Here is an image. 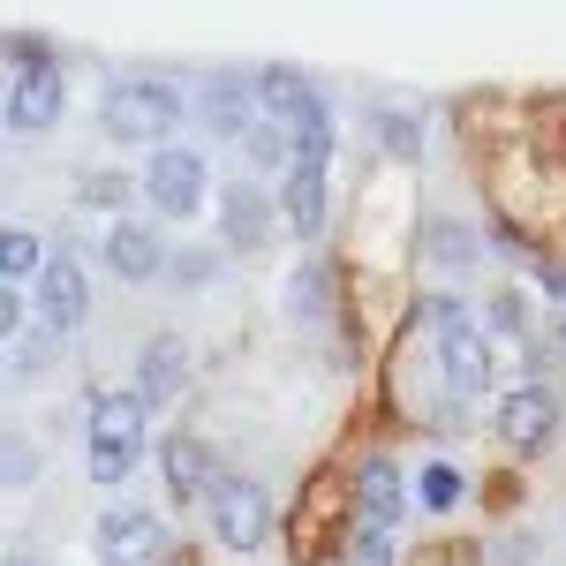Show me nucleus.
<instances>
[{
    "label": "nucleus",
    "instance_id": "obj_1",
    "mask_svg": "<svg viewBox=\"0 0 566 566\" xmlns=\"http://www.w3.org/2000/svg\"><path fill=\"white\" fill-rule=\"evenodd\" d=\"M189 122V98L175 84H159V76H136V84H114L98 98V129L114 136V144H175V129Z\"/></svg>",
    "mask_w": 566,
    "mask_h": 566
},
{
    "label": "nucleus",
    "instance_id": "obj_2",
    "mask_svg": "<svg viewBox=\"0 0 566 566\" xmlns=\"http://www.w3.org/2000/svg\"><path fill=\"white\" fill-rule=\"evenodd\" d=\"M8 45H15V61H23V69H15V84H8V129H15V136H45L61 114H69V84H61V69L45 61L39 39H23V31H15Z\"/></svg>",
    "mask_w": 566,
    "mask_h": 566
},
{
    "label": "nucleus",
    "instance_id": "obj_3",
    "mask_svg": "<svg viewBox=\"0 0 566 566\" xmlns=\"http://www.w3.org/2000/svg\"><path fill=\"white\" fill-rule=\"evenodd\" d=\"M144 197H151V212L159 219H197L212 205V167H205V151L197 144H167V151H151V167H144Z\"/></svg>",
    "mask_w": 566,
    "mask_h": 566
},
{
    "label": "nucleus",
    "instance_id": "obj_4",
    "mask_svg": "<svg viewBox=\"0 0 566 566\" xmlns=\"http://www.w3.org/2000/svg\"><path fill=\"white\" fill-rule=\"evenodd\" d=\"M212 528L227 552H258L264 536H272V491L250 476H227L212 491Z\"/></svg>",
    "mask_w": 566,
    "mask_h": 566
},
{
    "label": "nucleus",
    "instance_id": "obj_5",
    "mask_svg": "<svg viewBox=\"0 0 566 566\" xmlns=\"http://www.w3.org/2000/svg\"><path fill=\"white\" fill-rule=\"evenodd\" d=\"M39 325L45 333H76V325H84L91 317V280H84V264L69 258V250H53V258H45V272H39Z\"/></svg>",
    "mask_w": 566,
    "mask_h": 566
},
{
    "label": "nucleus",
    "instance_id": "obj_6",
    "mask_svg": "<svg viewBox=\"0 0 566 566\" xmlns=\"http://www.w3.org/2000/svg\"><path fill=\"white\" fill-rule=\"evenodd\" d=\"M98 552H106V566H167L175 536L151 522V514H136V506H129V514L114 506V514L98 522Z\"/></svg>",
    "mask_w": 566,
    "mask_h": 566
},
{
    "label": "nucleus",
    "instance_id": "obj_7",
    "mask_svg": "<svg viewBox=\"0 0 566 566\" xmlns=\"http://www.w3.org/2000/svg\"><path fill=\"white\" fill-rule=\"evenodd\" d=\"M552 431H559V400H552L544 386H514L506 400H499V438H506L514 453H544Z\"/></svg>",
    "mask_w": 566,
    "mask_h": 566
},
{
    "label": "nucleus",
    "instance_id": "obj_8",
    "mask_svg": "<svg viewBox=\"0 0 566 566\" xmlns=\"http://www.w3.org/2000/svg\"><path fill=\"white\" fill-rule=\"evenodd\" d=\"M159 461H167V491H175L181 506H189V499H205V506H212V491L227 483V476H219V453L205 446V438H189V431L167 438V446H159Z\"/></svg>",
    "mask_w": 566,
    "mask_h": 566
},
{
    "label": "nucleus",
    "instance_id": "obj_9",
    "mask_svg": "<svg viewBox=\"0 0 566 566\" xmlns=\"http://www.w3.org/2000/svg\"><path fill=\"white\" fill-rule=\"evenodd\" d=\"M181 386H189V340H181V333L144 340V355H136V400H144V408H167Z\"/></svg>",
    "mask_w": 566,
    "mask_h": 566
},
{
    "label": "nucleus",
    "instance_id": "obj_10",
    "mask_svg": "<svg viewBox=\"0 0 566 566\" xmlns=\"http://www.w3.org/2000/svg\"><path fill=\"white\" fill-rule=\"evenodd\" d=\"M219 227H227V250H264V234H272V189L227 181L219 189Z\"/></svg>",
    "mask_w": 566,
    "mask_h": 566
},
{
    "label": "nucleus",
    "instance_id": "obj_11",
    "mask_svg": "<svg viewBox=\"0 0 566 566\" xmlns=\"http://www.w3.org/2000/svg\"><path fill=\"white\" fill-rule=\"evenodd\" d=\"M106 264H114L122 280H159L175 258H167V242H159L144 219H114V227H106Z\"/></svg>",
    "mask_w": 566,
    "mask_h": 566
},
{
    "label": "nucleus",
    "instance_id": "obj_12",
    "mask_svg": "<svg viewBox=\"0 0 566 566\" xmlns=\"http://www.w3.org/2000/svg\"><path fill=\"white\" fill-rule=\"evenodd\" d=\"M355 522L378 528V536H392V522H400V469H392L386 453H370L355 469Z\"/></svg>",
    "mask_w": 566,
    "mask_h": 566
},
{
    "label": "nucleus",
    "instance_id": "obj_13",
    "mask_svg": "<svg viewBox=\"0 0 566 566\" xmlns=\"http://www.w3.org/2000/svg\"><path fill=\"white\" fill-rule=\"evenodd\" d=\"M438 378H446V392H483L491 386V333H453V340H438Z\"/></svg>",
    "mask_w": 566,
    "mask_h": 566
},
{
    "label": "nucleus",
    "instance_id": "obj_14",
    "mask_svg": "<svg viewBox=\"0 0 566 566\" xmlns=\"http://www.w3.org/2000/svg\"><path fill=\"white\" fill-rule=\"evenodd\" d=\"M258 106H264V122L295 129L310 106H317V84H310L303 69H258Z\"/></svg>",
    "mask_w": 566,
    "mask_h": 566
},
{
    "label": "nucleus",
    "instance_id": "obj_15",
    "mask_svg": "<svg viewBox=\"0 0 566 566\" xmlns=\"http://www.w3.org/2000/svg\"><path fill=\"white\" fill-rule=\"evenodd\" d=\"M280 212H287V227H295L303 242H317V234H325V167H287Z\"/></svg>",
    "mask_w": 566,
    "mask_h": 566
},
{
    "label": "nucleus",
    "instance_id": "obj_16",
    "mask_svg": "<svg viewBox=\"0 0 566 566\" xmlns=\"http://www.w3.org/2000/svg\"><path fill=\"white\" fill-rule=\"evenodd\" d=\"M250 106H258V76H212L205 84V114H212L219 136H250Z\"/></svg>",
    "mask_w": 566,
    "mask_h": 566
},
{
    "label": "nucleus",
    "instance_id": "obj_17",
    "mask_svg": "<svg viewBox=\"0 0 566 566\" xmlns=\"http://www.w3.org/2000/svg\"><path fill=\"white\" fill-rule=\"evenodd\" d=\"M91 438L144 446V400H136V392H98V400H91Z\"/></svg>",
    "mask_w": 566,
    "mask_h": 566
},
{
    "label": "nucleus",
    "instance_id": "obj_18",
    "mask_svg": "<svg viewBox=\"0 0 566 566\" xmlns=\"http://www.w3.org/2000/svg\"><path fill=\"white\" fill-rule=\"evenodd\" d=\"M325 303H333V272L325 264H295L287 272V317L310 325V317H325Z\"/></svg>",
    "mask_w": 566,
    "mask_h": 566
},
{
    "label": "nucleus",
    "instance_id": "obj_19",
    "mask_svg": "<svg viewBox=\"0 0 566 566\" xmlns=\"http://www.w3.org/2000/svg\"><path fill=\"white\" fill-rule=\"evenodd\" d=\"M45 258H53V250H45L31 227H8V234H0V280H8V287H15V280H39Z\"/></svg>",
    "mask_w": 566,
    "mask_h": 566
},
{
    "label": "nucleus",
    "instance_id": "obj_20",
    "mask_svg": "<svg viewBox=\"0 0 566 566\" xmlns=\"http://www.w3.org/2000/svg\"><path fill=\"white\" fill-rule=\"evenodd\" d=\"M136 461H144V446H114V438H91V483L98 491H122V483L136 476Z\"/></svg>",
    "mask_w": 566,
    "mask_h": 566
},
{
    "label": "nucleus",
    "instance_id": "obj_21",
    "mask_svg": "<svg viewBox=\"0 0 566 566\" xmlns=\"http://www.w3.org/2000/svg\"><path fill=\"white\" fill-rule=\"evenodd\" d=\"M423 250H431L446 272H461V264L476 258V234L461 227V219H431V234H423Z\"/></svg>",
    "mask_w": 566,
    "mask_h": 566
},
{
    "label": "nucleus",
    "instance_id": "obj_22",
    "mask_svg": "<svg viewBox=\"0 0 566 566\" xmlns=\"http://www.w3.org/2000/svg\"><path fill=\"white\" fill-rule=\"evenodd\" d=\"M461 491H469V483H461V469H446V461H431V469L416 476V499H423L431 514H446V506H461Z\"/></svg>",
    "mask_w": 566,
    "mask_h": 566
},
{
    "label": "nucleus",
    "instance_id": "obj_23",
    "mask_svg": "<svg viewBox=\"0 0 566 566\" xmlns=\"http://www.w3.org/2000/svg\"><path fill=\"white\" fill-rule=\"evenodd\" d=\"M242 151H250V167H280V159L295 167V144H287V129H280V122H258V129L242 136Z\"/></svg>",
    "mask_w": 566,
    "mask_h": 566
},
{
    "label": "nucleus",
    "instance_id": "obj_24",
    "mask_svg": "<svg viewBox=\"0 0 566 566\" xmlns=\"http://www.w3.org/2000/svg\"><path fill=\"white\" fill-rule=\"evenodd\" d=\"M416 317L431 325L438 340H453V333H469V310L453 303V295H423V303H416Z\"/></svg>",
    "mask_w": 566,
    "mask_h": 566
},
{
    "label": "nucleus",
    "instance_id": "obj_25",
    "mask_svg": "<svg viewBox=\"0 0 566 566\" xmlns=\"http://www.w3.org/2000/svg\"><path fill=\"white\" fill-rule=\"evenodd\" d=\"M378 144H386L392 159H416V151H423V136H416V122H408V114H378Z\"/></svg>",
    "mask_w": 566,
    "mask_h": 566
},
{
    "label": "nucleus",
    "instance_id": "obj_26",
    "mask_svg": "<svg viewBox=\"0 0 566 566\" xmlns=\"http://www.w3.org/2000/svg\"><path fill=\"white\" fill-rule=\"evenodd\" d=\"M53 340H61V333H31V340H15V378H23V386H39V378H45Z\"/></svg>",
    "mask_w": 566,
    "mask_h": 566
},
{
    "label": "nucleus",
    "instance_id": "obj_27",
    "mask_svg": "<svg viewBox=\"0 0 566 566\" xmlns=\"http://www.w3.org/2000/svg\"><path fill=\"white\" fill-rule=\"evenodd\" d=\"M528 333V303L522 295H491V340H522Z\"/></svg>",
    "mask_w": 566,
    "mask_h": 566
},
{
    "label": "nucleus",
    "instance_id": "obj_28",
    "mask_svg": "<svg viewBox=\"0 0 566 566\" xmlns=\"http://www.w3.org/2000/svg\"><path fill=\"white\" fill-rule=\"evenodd\" d=\"M355 566H392V536H378V528H355Z\"/></svg>",
    "mask_w": 566,
    "mask_h": 566
},
{
    "label": "nucleus",
    "instance_id": "obj_29",
    "mask_svg": "<svg viewBox=\"0 0 566 566\" xmlns=\"http://www.w3.org/2000/svg\"><path fill=\"white\" fill-rule=\"evenodd\" d=\"M167 272H175L181 287H205V280H212V272H219V258H175V264H167Z\"/></svg>",
    "mask_w": 566,
    "mask_h": 566
},
{
    "label": "nucleus",
    "instance_id": "obj_30",
    "mask_svg": "<svg viewBox=\"0 0 566 566\" xmlns=\"http://www.w3.org/2000/svg\"><path fill=\"white\" fill-rule=\"evenodd\" d=\"M129 197V181H114V175H91L84 181V205H122Z\"/></svg>",
    "mask_w": 566,
    "mask_h": 566
},
{
    "label": "nucleus",
    "instance_id": "obj_31",
    "mask_svg": "<svg viewBox=\"0 0 566 566\" xmlns=\"http://www.w3.org/2000/svg\"><path fill=\"white\" fill-rule=\"evenodd\" d=\"M39 476V453L31 446H8V483H31Z\"/></svg>",
    "mask_w": 566,
    "mask_h": 566
},
{
    "label": "nucleus",
    "instance_id": "obj_32",
    "mask_svg": "<svg viewBox=\"0 0 566 566\" xmlns=\"http://www.w3.org/2000/svg\"><path fill=\"white\" fill-rule=\"evenodd\" d=\"M8 566H39V559H31V552H8Z\"/></svg>",
    "mask_w": 566,
    "mask_h": 566
}]
</instances>
